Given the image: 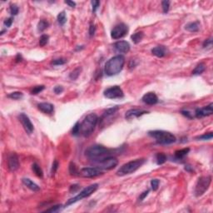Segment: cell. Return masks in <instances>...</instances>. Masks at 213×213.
Instances as JSON below:
<instances>
[{"mask_svg":"<svg viewBox=\"0 0 213 213\" xmlns=\"http://www.w3.org/2000/svg\"><path fill=\"white\" fill-rule=\"evenodd\" d=\"M98 188V184L95 183V184H92L90 186H87L86 188H84L82 192H80L78 195H77L76 197H74L73 198L69 199L67 201V202L66 203L65 206H68L70 205H72L73 203L78 201H81L83 198H86V197H88L89 196H91L93 192H95Z\"/></svg>","mask_w":213,"mask_h":213,"instance_id":"6","label":"cell"},{"mask_svg":"<svg viewBox=\"0 0 213 213\" xmlns=\"http://www.w3.org/2000/svg\"><path fill=\"white\" fill-rule=\"evenodd\" d=\"M103 94L106 98H109V99L122 98L124 96L123 91L122 90V88L119 86H113L106 88L103 92Z\"/></svg>","mask_w":213,"mask_h":213,"instance_id":"9","label":"cell"},{"mask_svg":"<svg viewBox=\"0 0 213 213\" xmlns=\"http://www.w3.org/2000/svg\"><path fill=\"white\" fill-rule=\"evenodd\" d=\"M152 53L157 58H163L166 54V48L164 46H157L152 49Z\"/></svg>","mask_w":213,"mask_h":213,"instance_id":"19","label":"cell"},{"mask_svg":"<svg viewBox=\"0 0 213 213\" xmlns=\"http://www.w3.org/2000/svg\"><path fill=\"white\" fill-rule=\"evenodd\" d=\"M19 121L21 122L24 130L26 131V133L27 134H29V135L32 134L33 130H34V127H33V123H32L31 120L29 119V117L27 116L25 113H20L19 116Z\"/></svg>","mask_w":213,"mask_h":213,"instance_id":"12","label":"cell"},{"mask_svg":"<svg viewBox=\"0 0 213 213\" xmlns=\"http://www.w3.org/2000/svg\"><path fill=\"white\" fill-rule=\"evenodd\" d=\"M186 30L191 32V33H196L198 32L200 29V23L199 22H192V23H189L185 26Z\"/></svg>","mask_w":213,"mask_h":213,"instance_id":"21","label":"cell"},{"mask_svg":"<svg viewBox=\"0 0 213 213\" xmlns=\"http://www.w3.org/2000/svg\"><path fill=\"white\" fill-rule=\"evenodd\" d=\"M48 40H49V37L46 35V34H43L40 37L39 39V45L41 47H44L47 43H48Z\"/></svg>","mask_w":213,"mask_h":213,"instance_id":"33","label":"cell"},{"mask_svg":"<svg viewBox=\"0 0 213 213\" xmlns=\"http://www.w3.org/2000/svg\"><path fill=\"white\" fill-rule=\"evenodd\" d=\"M38 108L45 114H52L54 111V106L49 102H41L38 104Z\"/></svg>","mask_w":213,"mask_h":213,"instance_id":"18","label":"cell"},{"mask_svg":"<svg viewBox=\"0 0 213 213\" xmlns=\"http://www.w3.org/2000/svg\"><path fill=\"white\" fill-rule=\"evenodd\" d=\"M189 152H190V148H183V149L178 150L175 153V157L177 160H182L188 154Z\"/></svg>","mask_w":213,"mask_h":213,"instance_id":"23","label":"cell"},{"mask_svg":"<svg viewBox=\"0 0 213 213\" xmlns=\"http://www.w3.org/2000/svg\"><path fill=\"white\" fill-rule=\"evenodd\" d=\"M22 181H23V183L27 188H29L31 191H33V192H38L40 190L39 186H38L35 182H33V181H31V180L28 179V178H23Z\"/></svg>","mask_w":213,"mask_h":213,"instance_id":"20","label":"cell"},{"mask_svg":"<svg viewBox=\"0 0 213 213\" xmlns=\"http://www.w3.org/2000/svg\"><path fill=\"white\" fill-rule=\"evenodd\" d=\"M60 207H61V206H59V205L54 206L53 207H51V208H49V209H47L46 212H58L59 211Z\"/></svg>","mask_w":213,"mask_h":213,"instance_id":"42","label":"cell"},{"mask_svg":"<svg viewBox=\"0 0 213 213\" xmlns=\"http://www.w3.org/2000/svg\"><path fill=\"white\" fill-rule=\"evenodd\" d=\"M92 5H93V12L95 13L98 9V8L100 5L99 1H92Z\"/></svg>","mask_w":213,"mask_h":213,"instance_id":"44","label":"cell"},{"mask_svg":"<svg viewBox=\"0 0 213 213\" xmlns=\"http://www.w3.org/2000/svg\"><path fill=\"white\" fill-rule=\"evenodd\" d=\"M65 63H66V60L63 59V58L55 59L51 63V64L53 65V66H59V65H63V64H65Z\"/></svg>","mask_w":213,"mask_h":213,"instance_id":"37","label":"cell"},{"mask_svg":"<svg viewBox=\"0 0 213 213\" xmlns=\"http://www.w3.org/2000/svg\"><path fill=\"white\" fill-rule=\"evenodd\" d=\"M72 133H73L74 136H77L78 133H80V122H76V124L73 126V130H72Z\"/></svg>","mask_w":213,"mask_h":213,"instance_id":"38","label":"cell"},{"mask_svg":"<svg viewBox=\"0 0 213 213\" xmlns=\"http://www.w3.org/2000/svg\"><path fill=\"white\" fill-rule=\"evenodd\" d=\"M81 72H82V67H78L75 68L73 72H71V73L69 74V78H70V79H72V80L77 79V78L79 77Z\"/></svg>","mask_w":213,"mask_h":213,"instance_id":"28","label":"cell"},{"mask_svg":"<svg viewBox=\"0 0 213 213\" xmlns=\"http://www.w3.org/2000/svg\"><path fill=\"white\" fill-rule=\"evenodd\" d=\"M142 102L146 105H155L158 102V98L154 93H147L142 97Z\"/></svg>","mask_w":213,"mask_h":213,"instance_id":"16","label":"cell"},{"mask_svg":"<svg viewBox=\"0 0 213 213\" xmlns=\"http://www.w3.org/2000/svg\"><path fill=\"white\" fill-rule=\"evenodd\" d=\"M118 109H119V107L117 106H116L105 110L103 114H102V116L101 121H103L104 119H106V117H110V116H113V114H115V113L118 111Z\"/></svg>","mask_w":213,"mask_h":213,"instance_id":"22","label":"cell"},{"mask_svg":"<svg viewBox=\"0 0 213 213\" xmlns=\"http://www.w3.org/2000/svg\"><path fill=\"white\" fill-rule=\"evenodd\" d=\"M213 113V104L210 103L208 106H204L202 108H197L195 112V115L197 118L204 117L206 116H210Z\"/></svg>","mask_w":213,"mask_h":213,"instance_id":"14","label":"cell"},{"mask_svg":"<svg viewBox=\"0 0 213 213\" xmlns=\"http://www.w3.org/2000/svg\"><path fill=\"white\" fill-rule=\"evenodd\" d=\"M8 97L9 98H12L13 100H19L23 98V94L21 93V92H13V93H11L10 94H8Z\"/></svg>","mask_w":213,"mask_h":213,"instance_id":"32","label":"cell"},{"mask_svg":"<svg viewBox=\"0 0 213 213\" xmlns=\"http://www.w3.org/2000/svg\"><path fill=\"white\" fill-rule=\"evenodd\" d=\"M53 91H54V93H56V94H60V93L63 92V87L62 86H56L54 87Z\"/></svg>","mask_w":213,"mask_h":213,"instance_id":"45","label":"cell"},{"mask_svg":"<svg viewBox=\"0 0 213 213\" xmlns=\"http://www.w3.org/2000/svg\"><path fill=\"white\" fill-rule=\"evenodd\" d=\"M124 64L125 58L122 55H117L106 62L104 67V72L107 76L117 75L122 70Z\"/></svg>","mask_w":213,"mask_h":213,"instance_id":"1","label":"cell"},{"mask_svg":"<svg viewBox=\"0 0 213 213\" xmlns=\"http://www.w3.org/2000/svg\"><path fill=\"white\" fill-rule=\"evenodd\" d=\"M145 161H146V160L143 159V158L136 159L131 161H128V162L125 163L124 165H122L117 170V175L120 176V177H123V176L129 175V174L135 172L137 170H138L140 167L145 163Z\"/></svg>","mask_w":213,"mask_h":213,"instance_id":"5","label":"cell"},{"mask_svg":"<svg viewBox=\"0 0 213 213\" xmlns=\"http://www.w3.org/2000/svg\"><path fill=\"white\" fill-rule=\"evenodd\" d=\"M49 26V23L45 21V20H40V22L38 24V30L39 32H43L46 28H47V27Z\"/></svg>","mask_w":213,"mask_h":213,"instance_id":"30","label":"cell"},{"mask_svg":"<svg viewBox=\"0 0 213 213\" xmlns=\"http://www.w3.org/2000/svg\"><path fill=\"white\" fill-rule=\"evenodd\" d=\"M159 180L157 179H153L151 181V186L153 188V191H157L158 189V186H159Z\"/></svg>","mask_w":213,"mask_h":213,"instance_id":"39","label":"cell"},{"mask_svg":"<svg viewBox=\"0 0 213 213\" xmlns=\"http://www.w3.org/2000/svg\"><path fill=\"white\" fill-rule=\"evenodd\" d=\"M111 153H112L111 150L101 145H93L89 146L85 151V155L89 159L93 161H97L101 158L108 157L111 155Z\"/></svg>","mask_w":213,"mask_h":213,"instance_id":"3","label":"cell"},{"mask_svg":"<svg viewBox=\"0 0 213 213\" xmlns=\"http://www.w3.org/2000/svg\"><path fill=\"white\" fill-rule=\"evenodd\" d=\"M10 13L12 15H17L19 13V8L15 4H12L10 6Z\"/></svg>","mask_w":213,"mask_h":213,"instance_id":"40","label":"cell"},{"mask_svg":"<svg viewBox=\"0 0 213 213\" xmlns=\"http://www.w3.org/2000/svg\"><path fill=\"white\" fill-rule=\"evenodd\" d=\"M161 6H162V10H163V13H167L169 11V8H170V1H162L161 2Z\"/></svg>","mask_w":213,"mask_h":213,"instance_id":"36","label":"cell"},{"mask_svg":"<svg viewBox=\"0 0 213 213\" xmlns=\"http://www.w3.org/2000/svg\"><path fill=\"white\" fill-rule=\"evenodd\" d=\"M57 19H58V23H59L60 25H62V26L64 25L65 23L67 22V17L65 12H64V11L60 12V13H58V15Z\"/></svg>","mask_w":213,"mask_h":213,"instance_id":"29","label":"cell"},{"mask_svg":"<svg viewBox=\"0 0 213 213\" xmlns=\"http://www.w3.org/2000/svg\"><path fill=\"white\" fill-rule=\"evenodd\" d=\"M45 88V87L43 86V85H40V86H36L33 87V89H32V91H31V94H33V95H36V94H38L40 93L43 89Z\"/></svg>","mask_w":213,"mask_h":213,"instance_id":"35","label":"cell"},{"mask_svg":"<svg viewBox=\"0 0 213 213\" xmlns=\"http://www.w3.org/2000/svg\"><path fill=\"white\" fill-rule=\"evenodd\" d=\"M69 173L72 175V176H77V175H79V172L78 170V167L75 165L74 162H71L69 164Z\"/></svg>","mask_w":213,"mask_h":213,"instance_id":"31","label":"cell"},{"mask_svg":"<svg viewBox=\"0 0 213 213\" xmlns=\"http://www.w3.org/2000/svg\"><path fill=\"white\" fill-rule=\"evenodd\" d=\"M13 18H8V19H6L4 22H3V24H4L6 27H10L12 25V23H13Z\"/></svg>","mask_w":213,"mask_h":213,"instance_id":"47","label":"cell"},{"mask_svg":"<svg viewBox=\"0 0 213 213\" xmlns=\"http://www.w3.org/2000/svg\"><path fill=\"white\" fill-rule=\"evenodd\" d=\"M114 48L116 49L117 52L120 53H126L130 51V44L126 41H118L114 43Z\"/></svg>","mask_w":213,"mask_h":213,"instance_id":"15","label":"cell"},{"mask_svg":"<svg viewBox=\"0 0 213 213\" xmlns=\"http://www.w3.org/2000/svg\"><path fill=\"white\" fill-rule=\"evenodd\" d=\"M22 56L20 55V54H18L17 55V57H16V58H15V60H16V62H21L22 61Z\"/></svg>","mask_w":213,"mask_h":213,"instance_id":"52","label":"cell"},{"mask_svg":"<svg viewBox=\"0 0 213 213\" xmlns=\"http://www.w3.org/2000/svg\"><path fill=\"white\" fill-rule=\"evenodd\" d=\"M102 174V170L99 169L97 166H93V167H83L80 170L79 175L83 177H87V178H93V177H98L100 175Z\"/></svg>","mask_w":213,"mask_h":213,"instance_id":"11","label":"cell"},{"mask_svg":"<svg viewBox=\"0 0 213 213\" xmlns=\"http://www.w3.org/2000/svg\"><path fill=\"white\" fill-rule=\"evenodd\" d=\"M146 113H148V112L145 111V110H142V109H130L125 114V117H126V119L130 120L133 119V118H135V117H139L142 115L146 114Z\"/></svg>","mask_w":213,"mask_h":213,"instance_id":"17","label":"cell"},{"mask_svg":"<svg viewBox=\"0 0 213 213\" xmlns=\"http://www.w3.org/2000/svg\"><path fill=\"white\" fill-rule=\"evenodd\" d=\"M97 167H98L101 170H112L115 168L118 164V161L116 157L108 156L106 157L101 158L97 161H93Z\"/></svg>","mask_w":213,"mask_h":213,"instance_id":"7","label":"cell"},{"mask_svg":"<svg viewBox=\"0 0 213 213\" xmlns=\"http://www.w3.org/2000/svg\"><path fill=\"white\" fill-rule=\"evenodd\" d=\"M156 158H157V163L158 165H162L163 163H165L166 161V156L162 153H159L157 154L156 156Z\"/></svg>","mask_w":213,"mask_h":213,"instance_id":"27","label":"cell"},{"mask_svg":"<svg viewBox=\"0 0 213 213\" xmlns=\"http://www.w3.org/2000/svg\"><path fill=\"white\" fill-rule=\"evenodd\" d=\"M95 32H96V27H95L94 24H91L90 27H89V35H90V37L93 36Z\"/></svg>","mask_w":213,"mask_h":213,"instance_id":"46","label":"cell"},{"mask_svg":"<svg viewBox=\"0 0 213 213\" xmlns=\"http://www.w3.org/2000/svg\"><path fill=\"white\" fill-rule=\"evenodd\" d=\"M212 182V177L211 176H206V177H200L197 185L195 187V195L196 197H201L207 191L209 186Z\"/></svg>","mask_w":213,"mask_h":213,"instance_id":"8","label":"cell"},{"mask_svg":"<svg viewBox=\"0 0 213 213\" xmlns=\"http://www.w3.org/2000/svg\"><path fill=\"white\" fill-rule=\"evenodd\" d=\"M148 193H149V190H146V191L142 193L141 196L139 197V201H143V200L145 199V197L148 195Z\"/></svg>","mask_w":213,"mask_h":213,"instance_id":"50","label":"cell"},{"mask_svg":"<svg viewBox=\"0 0 213 213\" xmlns=\"http://www.w3.org/2000/svg\"><path fill=\"white\" fill-rule=\"evenodd\" d=\"M181 113L182 115H184L185 117H188V118H192V113H190L189 112H188V111H186V110H182Z\"/></svg>","mask_w":213,"mask_h":213,"instance_id":"49","label":"cell"},{"mask_svg":"<svg viewBox=\"0 0 213 213\" xmlns=\"http://www.w3.org/2000/svg\"><path fill=\"white\" fill-rule=\"evenodd\" d=\"M65 3L68 4L69 6L72 7V8H74V7L76 6V3H74L73 1H65Z\"/></svg>","mask_w":213,"mask_h":213,"instance_id":"51","label":"cell"},{"mask_svg":"<svg viewBox=\"0 0 213 213\" xmlns=\"http://www.w3.org/2000/svg\"><path fill=\"white\" fill-rule=\"evenodd\" d=\"M128 32V27L125 23H119L114 27L111 32V37L113 39H119L123 38Z\"/></svg>","mask_w":213,"mask_h":213,"instance_id":"10","label":"cell"},{"mask_svg":"<svg viewBox=\"0 0 213 213\" xmlns=\"http://www.w3.org/2000/svg\"><path fill=\"white\" fill-rule=\"evenodd\" d=\"M213 137V134L212 133H205L201 136H199V137H197L196 139L197 140H211Z\"/></svg>","mask_w":213,"mask_h":213,"instance_id":"34","label":"cell"},{"mask_svg":"<svg viewBox=\"0 0 213 213\" xmlns=\"http://www.w3.org/2000/svg\"><path fill=\"white\" fill-rule=\"evenodd\" d=\"M212 46V38L205 40V42L203 43V47L204 48H211Z\"/></svg>","mask_w":213,"mask_h":213,"instance_id":"41","label":"cell"},{"mask_svg":"<svg viewBox=\"0 0 213 213\" xmlns=\"http://www.w3.org/2000/svg\"><path fill=\"white\" fill-rule=\"evenodd\" d=\"M98 122V117L96 113H90L87 115L80 124V133L84 137L90 136L95 130Z\"/></svg>","mask_w":213,"mask_h":213,"instance_id":"2","label":"cell"},{"mask_svg":"<svg viewBox=\"0 0 213 213\" xmlns=\"http://www.w3.org/2000/svg\"><path fill=\"white\" fill-rule=\"evenodd\" d=\"M148 135L150 137L156 139L157 142L161 144V145H169L174 143L176 142V137L172 133L162 131V130H155V131H150L148 132Z\"/></svg>","mask_w":213,"mask_h":213,"instance_id":"4","label":"cell"},{"mask_svg":"<svg viewBox=\"0 0 213 213\" xmlns=\"http://www.w3.org/2000/svg\"><path fill=\"white\" fill-rule=\"evenodd\" d=\"M58 168V161H54L53 163V166H52V170H51L52 174H54L56 172Z\"/></svg>","mask_w":213,"mask_h":213,"instance_id":"43","label":"cell"},{"mask_svg":"<svg viewBox=\"0 0 213 213\" xmlns=\"http://www.w3.org/2000/svg\"><path fill=\"white\" fill-rule=\"evenodd\" d=\"M143 37H144V34L142 32H138V33H136L133 34L132 36H131V38L133 40V42L135 43V44H137V43H139L142 40L143 38Z\"/></svg>","mask_w":213,"mask_h":213,"instance_id":"24","label":"cell"},{"mask_svg":"<svg viewBox=\"0 0 213 213\" xmlns=\"http://www.w3.org/2000/svg\"><path fill=\"white\" fill-rule=\"evenodd\" d=\"M206 70V67L203 63H200L195 67V69L192 71L193 75H200Z\"/></svg>","mask_w":213,"mask_h":213,"instance_id":"26","label":"cell"},{"mask_svg":"<svg viewBox=\"0 0 213 213\" xmlns=\"http://www.w3.org/2000/svg\"><path fill=\"white\" fill-rule=\"evenodd\" d=\"M79 189V185H78V184H75V185H72V186H70V190H69V192H76Z\"/></svg>","mask_w":213,"mask_h":213,"instance_id":"48","label":"cell"},{"mask_svg":"<svg viewBox=\"0 0 213 213\" xmlns=\"http://www.w3.org/2000/svg\"><path fill=\"white\" fill-rule=\"evenodd\" d=\"M32 169H33V172L36 174V176H38V177H43V170L42 168L40 167L37 163H33V166H32Z\"/></svg>","mask_w":213,"mask_h":213,"instance_id":"25","label":"cell"},{"mask_svg":"<svg viewBox=\"0 0 213 213\" xmlns=\"http://www.w3.org/2000/svg\"><path fill=\"white\" fill-rule=\"evenodd\" d=\"M185 169H186V171H188V172H192V170H191V166H186Z\"/></svg>","mask_w":213,"mask_h":213,"instance_id":"53","label":"cell"},{"mask_svg":"<svg viewBox=\"0 0 213 213\" xmlns=\"http://www.w3.org/2000/svg\"><path fill=\"white\" fill-rule=\"evenodd\" d=\"M8 167L11 172H15L19 168V160L16 153H11L8 158Z\"/></svg>","mask_w":213,"mask_h":213,"instance_id":"13","label":"cell"}]
</instances>
